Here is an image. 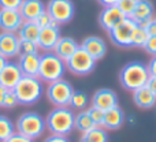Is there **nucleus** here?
Wrapping results in <instances>:
<instances>
[{
    "label": "nucleus",
    "mask_w": 156,
    "mask_h": 142,
    "mask_svg": "<svg viewBox=\"0 0 156 142\" xmlns=\"http://www.w3.org/2000/svg\"><path fill=\"white\" fill-rule=\"evenodd\" d=\"M45 10L52 21L58 25L69 23L76 12V7L71 0H49Z\"/></svg>",
    "instance_id": "obj_8"
},
{
    "label": "nucleus",
    "mask_w": 156,
    "mask_h": 142,
    "mask_svg": "<svg viewBox=\"0 0 156 142\" xmlns=\"http://www.w3.org/2000/svg\"><path fill=\"white\" fill-rule=\"evenodd\" d=\"M45 126L51 134L66 137L76 129V115L69 107H55L47 115Z\"/></svg>",
    "instance_id": "obj_1"
},
{
    "label": "nucleus",
    "mask_w": 156,
    "mask_h": 142,
    "mask_svg": "<svg viewBox=\"0 0 156 142\" xmlns=\"http://www.w3.org/2000/svg\"><path fill=\"white\" fill-rule=\"evenodd\" d=\"M141 27H144V29H145V32L148 33L149 37L156 36V18H152L151 21H148L145 25H143Z\"/></svg>",
    "instance_id": "obj_36"
},
{
    "label": "nucleus",
    "mask_w": 156,
    "mask_h": 142,
    "mask_svg": "<svg viewBox=\"0 0 156 142\" xmlns=\"http://www.w3.org/2000/svg\"><path fill=\"white\" fill-rule=\"evenodd\" d=\"M7 63H8L7 57H4V56H2V55H0V71L4 68V66L7 64Z\"/></svg>",
    "instance_id": "obj_43"
},
{
    "label": "nucleus",
    "mask_w": 156,
    "mask_h": 142,
    "mask_svg": "<svg viewBox=\"0 0 156 142\" xmlns=\"http://www.w3.org/2000/svg\"><path fill=\"white\" fill-rule=\"evenodd\" d=\"M38 45L36 41H27L21 40V55H33L37 54Z\"/></svg>",
    "instance_id": "obj_30"
},
{
    "label": "nucleus",
    "mask_w": 156,
    "mask_h": 142,
    "mask_svg": "<svg viewBox=\"0 0 156 142\" xmlns=\"http://www.w3.org/2000/svg\"><path fill=\"white\" fill-rule=\"evenodd\" d=\"M18 66L25 77H38L40 70V55H19Z\"/></svg>",
    "instance_id": "obj_18"
},
{
    "label": "nucleus",
    "mask_w": 156,
    "mask_h": 142,
    "mask_svg": "<svg viewBox=\"0 0 156 142\" xmlns=\"http://www.w3.org/2000/svg\"><path fill=\"white\" fill-rule=\"evenodd\" d=\"M0 55L7 59L21 55V40L16 33H0Z\"/></svg>",
    "instance_id": "obj_13"
},
{
    "label": "nucleus",
    "mask_w": 156,
    "mask_h": 142,
    "mask_svg": "<svg viewBox=\"0 0 156 142\" xmlns=\"http://www.w3.org/2000/svg\"><path fill=\"white\" fill-rule=\"evenodd\" d=\"M89 113V116L92 118V120L94 122L96 126H103V120H104V111L99 109L96 107H90L89 109H86Z\"/></svg>",
    "instance_id": "obj_31"
},
{
    "label": "nucleus",
    "mask_w": 156,
    "mask_h": 142,
    "mask_svg": "<svg viewBox=\"0 0 156 142\" xmlns=\"http://www.w3.org/2000/svg\"><path fill=\"white\" fill-rule=\"evenodd\" d=\"M22 77H23V74H22L18 63L8 62L4 66V68L0 71V85L4 86L8 90H12Z\"/></svg>",
    "instance_id": "obj_14"
},
{
    "label": "nucleus",
    "mask_w": 156,
    "mask_h": 142,
    "mask_svg": "<svg viewBox=\"0 0 156 142\" xmlns=\"http://www.w3.org/2000/svg\"><path fill=\"white\" fill-rule=\"evenodd\" d=\"M137 2L138 0H119L116 7L119 8V11H121L126 18H130V15L133 14L136 5H137Z\"/></svg>",
    "instance_id": "obj_29"
},
{
    "label": "nucleus",
    "mask_w": 156,
    "mask_h": 142,
    "mask_svg": "<svg viewBox=\"0 0 156 142\" xmlns=\"http://www.w3.org/2000/svg\"><path fill=\"white\" fill-rule=\"evenodd\" d=\"M144 49H145L147 54L152 55V56H156V36L148 37L145 45H144Z\"/></svg>",
    "instance_id": "obj_35"
},
{
    "label": "nucleus",
    "mask_w": 156,
    "mask_h": 142,
    "mask_svg": "<svg viewBox=\"0 0 156 142\" xmlns=\"http://www.w3.org/2000/svg\"><path fill=\"white\" fill-rule=\"evenodd\" d=\"M33 22H36V25H37L40 29H43V27H47V26H51V25L55 23V22L52 21V18L49 16V14L47 12V10L44 11L43 14H40V15H38Z\"/></svg>",
    "instance_id": "obj_32"
},
{
    "label": "nucleus",
    "mask_w": 156,
    "mask_h": 142,
    "mask_svg": "<svg viewBox=\"0 0 156 142\" xmlns=\"http://www.w3.org/2000/svg\"><path fill=\"white\" fill-rule=\"evenodd\" d=\"M133 101L141 109H151L156 105V96L147 86L133 92Z\"/></svg>",
    "instance_id": "obj_22"
},
{
    "label": "nucleus",
    "mask_w": 156,
    "mask_h": 142,
    "mask_svg": "<svg viewBox=\"0 0 156 142\" xmlns=\"http://www.w3.org/2000/svg\"><path fill=\"white\" fill-rule=\"evenodd\" d=\"M137 23L132 18H125L119 25H116L110 33V40L121 48H130L132 47V38Z\"/></svg>",
    "instance_id": "obj_9"
},
{
    "label": "nucleus",
    "mask_w": 156,
    "mask_h": 142,
    "mask_svg": "<svg viewBox=\"0 0 156 142\" xmlns=\"http://www.w3.org/2000/svg\"><path fill=\"white\" fill-rule=\"evenodd\" d=\"M66 67L70 72L78 77H85L90 74L96 67V60L80 45V48L74 52V55L66 62Z\"/></svg>",
    "instance_id": "obj_7"
},
{
    "label": "nucleus",
    "mask_w": 156,
    "mask_h": 142,
    "mask_svg": "<svg viewBox=\"0 0 156 142\" xmlns=\"http://www.w3.org/2000/svg\"><path fill=\"white\" fill-rule=\"evenodd\" d=\"M119 0H99V3H101L104 7H111V5H116Z\"/></svg>",
    "instance_id": "obj_42"
},
{
    "label": "nucleus",
    "mask_w": 156,
    "mask_h": 142,
    "mask_svg": "<svg viewBox=\"0 0 156 142\" xmlns=\"http://www.w3.org/2000/svg\"><path fill=\"white\" fill-rule=\"evenodd\" d=\"M44 142H70L65 135H55V134H51L49 137L45 138Z\"/></svg>",
    "instance_id": "obj_38"
},
{
    "label": "nucleus",
    "mask_w": 156,
    "mask_h": 142,
    "mask_svg": "<svg viewBox=\"0 0 156 142\" xmlns=\"http://www.w3.org/2000/svg\"><path fill=\"white\" fill-rule=\"evenodd\" d=\"M19 10H5L0 8V29L7 33H18L21 26L23 25Z\"/></svg>",
    "instance_id": "obj_11"
},
{
    "label": "nucleus",
    "mask_w": 156,
    "mask_h": 142,
    "mask_svg": "<svg viewBox=\"0 0 156 142\" xmlns=\"http://www.w3.org/2000/svg\"><path fill=\"white\" fill-rule=\"evenodd\" d=\"M148 33L145 32L144 27H141L140 25H137L134 33H133V38H132V47H136V48H144L147 40H148Z\"/></svg>",
    "instance_id": "obj_28"
},
{
    "label": "nucleus",
    "mask_w": 156,
    "mask_h": 142,
    "mask_svg": "<svg viewBox=\"0 0 156 142\" xmlns=\"http://www.w3.org/2000/svg\"><path fill=\"white\" fill-rule=\"evenodd\" d=\"M45 119L37 112H25L18 118L15 123L16 133L30 138V140H37L45 133Z\"/></svg>",
    "instance_id": "obj_5"
},
{
    "label": "nucleus",
    "mask_w": 156,
    "mask_h": 142,
    "mask_svg": "<svg viewBox=\"0 0 156 142\" xmlns=\"http://www.w3.org/2000/svg\"><path fill=\"white\" fill-rule=\"evenodd\" d=\"M149 79V72L147 64L141 62H130L122 67L119 72V83L126 90L134 92L147 85Z\"/></svg>",
    "instance_id": "obj_3"
},
{
    "label": "nucleus",
    "mask_w": 156,
    "mask_h": 142,
    "mask_svg": "<svg viewBox=\"0 0 156 142\" xmlns=\"http://www.w3.org/2000/svg\"><path fill=\"white\" fill-rule=\"evenodd\" d=\"M18 104L21 105H33L38 102V100L44 94L43 81L38 77H22L21 81L12 89Z\"/></svg>",
    "instance_id": "obj_2"
},
{
    "label": "nucleus",
    "mask_w": 156,
    "mask_h": 142,
    "mask_svg": "<svg viewBox=\"0 0 156 142\" xmlns=\"http://www.w3.org/2000/svg\"><path fill=\"white\" fill-rule=\"evenodd\" d=\"M81 47H82L96 62L103 59V57L105 56V54H107V44L104 43L103 38L97 37V36H89V37H86L85 40L82 41Z\"/></svg>",
    "instance_id": "obj_16"
},
{
    "label": "nucleus",
    "mask_w": 156,
    "mask_h": 142,
    "mask_svg": "<svg viewBox=\"0 0 156 142\" xmlns=\"http://www.w3.org/2000/svg\"><path fill=\"white\" fill-rule=\"evenodd\" d=\"M23 0H0V8L5 10H19Z\"/></svg>",
    "instance_id": "obj_33"
},
{
    "label": "nucleus",
    "mask_w": 156,
    "mask_h": 142,
    "mask_svg": "<svg viewBox=\"0 0 156 142\" xmlns=\"http://www.w3.org/2000/svg\"><path fill=\"white\" fill-rule=\"evenodd\" d=\"M89 104V97L85 92L82 90H74L73 92V96H71L70 100V105L73 109H78V111H85L88 108Z\"/></svg>",
    "instance_id": "obj_26"
},
{
    "label": "nucleus",
    "mask_w": 156,
    "mask_h": 142,
    "mask_svg": "<svg viewBox=\"0 0 156 142\" xmlns=\"http://www.w3.org/2000/svg\"><path fill=\"white\" fill-rule=\"evenodd\" d=\"M93 127H96L94 122L92 120V118L89 116L88 111H80L76 115V129L81 133H86L89 130H92Z\"/></svg>",
    "instance_id": "obj_25"
},
{
    "label": "nucleus",
    "mask_w": 156,
    "mask_h": 142,
    "mask_svg": "<svg viewBox=\"0 0 156 142\" xmlns=\"http://www.w3.org/2000/svg\"><path fill=\"white\" fill-rule=\"evenodd\" d=\"M92 107H96L104 112L111 108L118 107V94L107 88L99 89L94 92L93 97H92Z\"/></svg>",
    "instance_id": "obj_12"
},
{
    "label": "nucleus",
    "mask_w": 156,
    "mask_h": 142,
    "mask_svg": "<svg viewBox=\"0 0 156 142\" xmlns=\"http://www.w3.org/2000/svg\"><path fill=\"white\" fill-rule=\"evenodd\" d=\"M40 27L36 25V22H23V25L21 26V29L18 30L16 36L19 37V40H27V41H36L37 43L38 34H40Z\"/></svg>",
    "instance_id": "obj_23"
},
{
    "label": "nucleus",
    "mask_w": 156,
    "mask_h": 142,
    "mask_svg": "<svg viewBox=\"0 0 156 142\" xmlns=\"http://www.w3.org/2000/svg\"><path fill=\"white\" fill-rule=\"evenodd\" d=\"M78 48H80V45L73 37H60L54 49V54L59 56L62 60L67 62Z\"/></svg>",
    "instance_id": "obj_21"
},
{
    "label": "nucleus",
    "mask_w": 156,
    "mask_h": 142,
    "mask_svg": "<svg viewBox=\"0 0 156 142\" xmlns=\"http://www.w3.org/2000/svg\"><path fill=\"white\" fill-rule=\"evenodd\" d=\"M145 86L156 96V77H149V79H148V82H147Z\"/></svg>",
    "instance_id": "obj_40"
},
{
    "label": "nucleus",
    "mask_w": 156,
    "mask_h": 142,
    "mask_svg": "<svg viewBox=\"0 0 156 142\" xmlns=\"http://www.w3.org/2000/svg\"><path fill=\"white\" fill-rule=\"evenodd\" d=\"M15 105H18V100H16L12 90H8L7 94H5L4 102H3V108H12V107H15Z\"/></svg>",
    "instance_id": "obj_34"
},
{
    "label": "nucleus",
    "mask_w": 156,
    "mask_h": 142,
    "mask_svg": "<svg viewBox=\"0 0 156 142\" xmlns=\"http://www.w3.org/2000/svg\"><path fill=\"white\" fill-rule=\"evenodd\" d=\"M44 11H45V5L41 0H23L22 5L19 7V12L23 21L26 22H33Z\"/></svg>",
    "instance_id": "obj_19"
},
{
    "label": "nucleus",
    "mask_w": 156,
    "mask_h": 142,
    "mask_svg": "<svg viewBox=\"0 0 156 142\" xmlns=\"http://www.w3.org/2000/svg\"><path fill=\"white\" fill-rule=\"evenodd\" d=\"M126 16L119 11L116 5H111V7H104V10L100 12L99 15V23L105 32L110 33L116 25H119Z\"/></svg>",
    "instance_id": "obj_15"
},
{
    "label": "nucleus",
    "mask_w": 156,
    "mask_h": 142,
    "mask_svg": "<svg viewBox=\"0 0 156 142\" xmlns=\"http://www.w3.org/2000/svg\"><path fill=\"white\" fill-rule=\"evenodd\" d=\"M81 142H108L107 130L101 126H96L86 133H82Z\"/></svg>",
    "instance_id": "obj_24"
},
{
    "label": "nucleus",
    "mask_w": 156,
    "mask_h": 142,
    "mask_svg": "<svg viewBox=\"0 0 156 142\" xmlns=\"http://www.w3.org/2000/svg\"><path fill=\"white\" fill-rule=\"evenodd\" d=\"M4 142H34V141L27 138V137H25V135H22V134H19V133H15V134H12Z\"/></svg>",
    "instance_id": "obj_37"
},
{
    "label": "nucleus",
    "mask_w": 156,
    "mask_h": 142,
    "mask_svg": "<svg viewBox=\"0 0 156 142\" xmlns=\"http://www.w3.org/2000/svg\"><path fill=\"white\" fill-rule=\"evenodd\" d=\"M59 38H60V32L58 23L43 27L40 30V34H38L37 38L38 49H43L44 52H54Z\"/></svg>",
    "instance_id": "obj_10"
},
{
    "label": "nucleus",
    "mask_w": 156,
    "mask_h": 142,
    "mask_svg": "<svg viewBox=\"0 0 156 142\" xmlns=\"http://www.w3.org/2000/svg\"><path fill=\"white\" fill-rule=\"evenodd\" d=\"M7 92H8V89H5L4 86L0 85V107H3V102H4V99H5Z\"/></svg>",
    "instance_id": "obj_41"
},
{
    "label": "nucleus",
    "mask_w": 156,
    "mask_h": 142,
    "mask_svg": "<svg viewBox=\"0 0 156 142\" xmlns=\"http://www.w3.org/2000/svg\"><path fill=\"white\" fill-rule=\"evenodd\" d=\"M66 62L62 60L54 52H45L40 56V70L38 78L43 82L51 83L55 81L63 79L66 72Z\"/></svg>",
    "instance_id": "obj_4"
},
{
    "label": "nucleus",
    "mask_w": 156,
    "mask_h": 142,
    "mask_svg": "<svg viewBox=\"0 0 156 142\" xmlns=\"http://www.w3.org/2000/svg\"><path fill=\"white\" fill-rule=\"evenodd\" d=\"M15 124L4 115H0V142L7 141L12 134H15Z\"/></svg>",
    "instance_id": "obj_27"
},
{
    "label": "nucleus",
    "mask_w": 156,
    "mask_h": 142,
    "mask_svg": "<svg viewBox=\"0 0 156 142\" xmlns=\"http://www.w3.org/2000/svg\"><path fill=\"white\" fill-rule=\"evenodd\" d=\"M73 92L74 89L70 82H67L66 79H59L48 83L45 94L54 107H69Z\"/></svg>",
    "instance_id": "obj_6"
},
{
    "label": "nucleus",
    "mask_w": 156,
    "mask_h": 142,
    "mask_svg": "<svg viewBox=\"0 0 156 142\" xmlns=\"http://www.w3.org/2000/svg\"><path fill=\"white\" fill-rule=\"evenodd\" d=\"M154 14H155L154 4L149 0H138L137 5H136L133 14L130 15V18L137 25L143 26V25H145L147 22L154 18Z\"/></svg>",
    "instance_id": "obj_17"
},
{
    "label": "nucleus",
    "mask_w": 156,
    "mask_h": 142,
    "mask_svg": "<svg viewBox=\"0 0 156 142\" xmlns=\"http://www.w3.org/2000/svg\"><path fill=\"white\" fill-rule=\"evenodd\" d=\"M125 123V113L123 111L118 107L111 108V109L104 112V120H103V129L114 131V130H119Z\"/></svg>",
    "instance_id": "obj_20"
},
{
    "label": "nucleus",
    "mask_w": 156,
    "mask_h": 142,
    "mask_svg": "<svg viewBox=\"0 0 156 142\" xmlns=\"http://www.w3.org/2000/svg\"><path fill=\"white\" fill-rule=\"evenodd\" d=\"M147 68H148L149 77H156V56H154L149 60V63L147 64Z\"/></svg>",
    "instance_id": "obj_39"
}]
</instances>
